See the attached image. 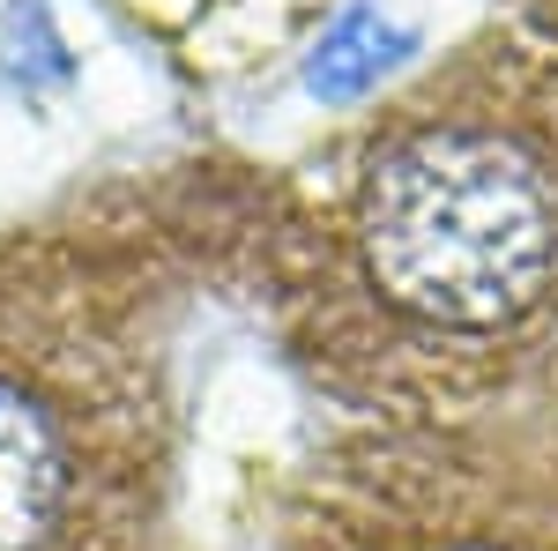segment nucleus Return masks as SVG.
Returning a JSON list of instances; mask_svg holds the SVG:
<instances>
[{
	"label": "nucleus",
	"instance_id": "f257e3e1",
	"mask_svg": "<svg viewBox=\"0 0 558 551\" xmlns=\"http://www.w3.org/2000/svg\"><path fill=\"white\" fill-rule=\"evenodd\" d=\"M231 284L343 418H558V0H499L291 179Z\"/></svg>",
	"mask_w": 558,
	"mask_h": 551
},
{
	"label": "nucleus",
	"instance_id": "f03ea898",
	"mask_svg": "<svg viewBox=\"0 0 558 551\" xmlns=\"http://www.w3.org/2000/svg\"><path fill=\"white\" fill-rule=\"evenodd\" d=\"M239 179H128L0 231V551H172L179 328Z\"/></svg>",
	"mask_w": 558,
	"mask_h": 551
},
{
	"label": "nucleus",
	"instance_id": "7ed1b4c3",
	"mask_svg": "<svg viewBox=\"0 0 558 551\" xmlns=\"http://www.w3.org/2000/svg\"><path fill=\"white\" fill-rule=\"evenodd\" d=\"M276 551H558V418H343Z\"/></svg>",
	"mask_w": 558,
	"mask_h": 551
}]
</instances>
